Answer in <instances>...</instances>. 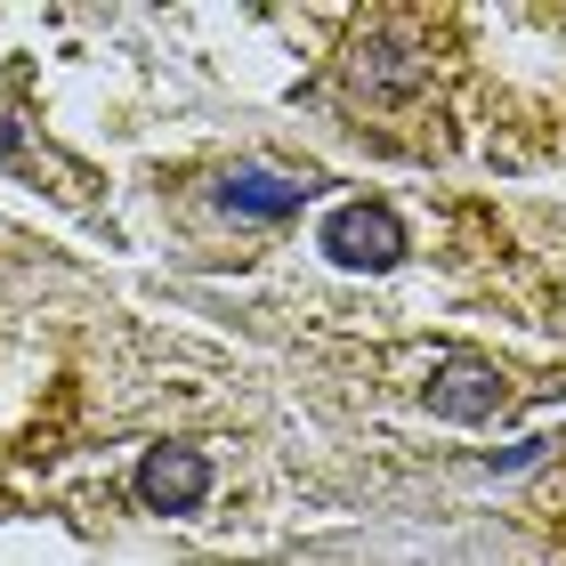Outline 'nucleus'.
<instances>
[{
	"instance_id": "nucleus-5",
	"label": "nucleus",
	"mask_w": 566,
	"mask_h": 566,
	"mask_svg": "<svg viewBox=\"0 0 566 566\" xmlns=\"http://www.w3.org/2000/svg\"><path fill=\"white\" fill-rule=\"evenodd\" d=\"M551 453V437H526V446H510V453H494V478H510V470H526V461H543Z\"/></svg>"
},
{
	"instance_id": "nucleus-3",
	"label": "nucleus",
	"mask_w": 566,
	"mask_h": 566,
	"mask_svg": "<svg viewBox=\"0 0 566 566\" xmlns=\"http://www.w3.org/2000/svg\"><path fill=\"white\" fill-rule=\"evenodd\" d=\"M202 494H211V461H202V446H154L138 461V502L146 510H202Z\"/></svg>"
},
{
	"instance_id": "nucleus-1",
	"label": "nucleus",
	"mask_w": 566,
	"mask_h": 566,
	"mask_svg": "<svg viewBox=\"0 0 566 566\" xmlns=\"http://www.w3.org/2000/svg\"><path fill=\"white\" fill-rule=\"evenodd\" d=\"M324 251L340 268H397L405 260V219L389 202H340L324 219Z\"/></svg>"
},
{
	"instance_id": "nucleus-4",
	"label": "nucleus",
	"mask_w": 566,
	"mask_h": 566,
	"mask_svg": "<svg viewBox=\"0 0 566 566\" xmlns=\"http://www.w3.org/2000/svg\"><path fill=\"white\" fill-rule=\"evenodd\" d=\"M219 202L235 219H292L300 202H307V187L300 178H283V170H260V163H235L219 178Z\"/></svg>"
},
{
	"instance_id": "nucleus-2",
	"label": "nucleus",
	"mask_w": 566,
	"mask_h": 566,
	"mask_svg": "<svg viewBox=\"0 0 566 566\" xmlns=\"http://www.w3.org/2000/svg\"><path fill=\"white\" fill-rule=\"evenodd\" d=\"M502 405H510L502 373L478 365V356H446V365L429 373V413H446V421H494Z\"/></svg>"
}]
</instances>
